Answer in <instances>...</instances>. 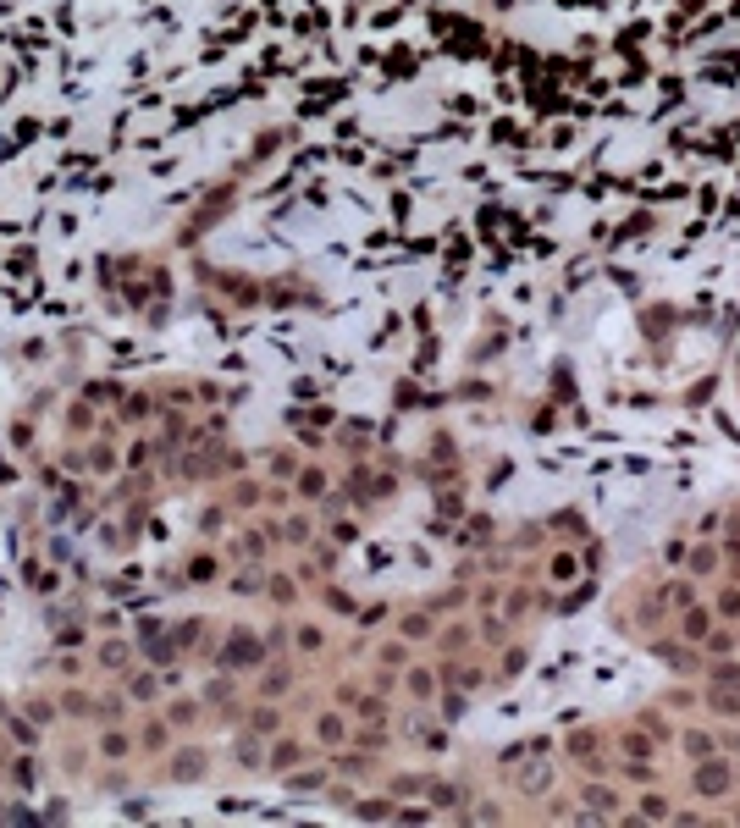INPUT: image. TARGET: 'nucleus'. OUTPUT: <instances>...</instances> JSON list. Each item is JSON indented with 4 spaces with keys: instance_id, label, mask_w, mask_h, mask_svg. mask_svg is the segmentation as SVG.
<instances>
[{
    "instance_id": "1",
    "label": "nucleus",
    "mask_w": 740,
    "mask_h": 828,
    "mask_svg": "<svg viewBox=\"0 0 740 828\" xmlns=\"http://www.w3.org/2000/svg\"><path fill=\"white\" fill-rule=\"evenodd\" d=\"M696 784H701L707 795H718V789L729 784V767H718V762H707V756H701V773H696Z\"/></svg>"
},
{
    "instance_id": "2",
    "label": "nucleus",
    "mask_w": 740,
    "mask_h": 828,
    "mask_svg": "<svg viewBox=\"0 0 740 828\" xmlns=\"http://www.w3.org/2000/svg\"><path fill=\"white\" fill-rule=\"evenodd\" d=\"M712 707H718V712H729V718H740V696H723V690H718V696H712Z\"/></svg>"
},
{
    "instance_id": "3",
    "label": "nucleus",
    "mask_w": 740,
    "mask_h": 828,
    "mask_svg": "<svg viewBox=\"0 0 740 828\" xmlns=\"http://www.w3.org/2000/svg\"><path fill=\"white\" fill-rule=\"evenodd\" d=\"M685 635H707V613H685Z\"/></svg>"
},
{
    "instance_id": "4",
    "label": "nucleus",
    "mask_w": 740,
    "mask_h": 828,
    "mask_svg": "<svg viewBox=\"0 0 740 828\" xmlns=\"http://www.w3.org/2000/svg\"><path fill=\"white\" fill-rule=\"evenodd\" d=\"M685 745H690V756H707V751H712V740H707V734H690Z\"/></svg>"
},
{
    "instance_id": "5",
    "label": "nucleus",
    "mask_w": 740,
    "mask_h": 828,
    "mask_svg": "<svg viewBox=\"0 0 740 828\" xmlns=\"http://www.w3.org/2000/svg\"><path fill=\"white\" fill-rule=\"evenodd\" d=\"M586 795H591V806H597V811H613V795H608V789H586Z\"/></svg>"
}]
</instances>
